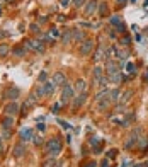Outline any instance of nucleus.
Masks as SVG:
<instances>
[{"instance_id": "1", "label": "nucleus", "mask_w": 148, "mask_h": 167, "mask_svg": "<svg viewBox=\"0 0 148 167\" xmlns=\"http://www.w3.org/2000/svg\"><path fill=\"white\" fill-rule=\"evenodd\" d=\"M61 148H63V143H61V140L56 137V138H49L46 142V145H44V152L49 153V157L51 159H54V157H58L61 152Z\"/></svg>"}, {"instance_id": "2", "label": "nucleus", "mask_w": 148, "mask_h": 167, "mask_svg": "<svg viewBox=\"0 0 148 167\" xmlns=\"http://www.w3.org/2000/svg\"><path fill=\"white\" fill-rule=\"evenodd\" d=\"M72 99H73V87L65 84V85H63V89H61V101H60L61 106H63V104H68Z\"/></svg>"}, {"instance_id": "3", "label": "nucleus", "mask_w": 148, "mask_h": 167, "mask_svg": "<svg viewBox=\"0 0 148 167\" xmlns=\"http://www.w3.org/2000/svg\"><path fill=\"white\" fill-rule=\"evenodd\" d=\"M121 63L116 62V60H106V72L107 75H112V73H119L121 72Z\"/></svg>"}, {"instance_id": "4", "label": "nucleus", "mask_w": 148, "mask_h": 167, "mask_svg": "<svg viewBox=\"0 0 148 167\" xmlns=\"http://www.w3.org/2000/svg\"><path fill=\"white\" fill-rule=\"evenodd\" d=\"M24 48L26 49H33V51H44V46L41 44L39 41H36V39H26L24 41Z\"/></svg>"}, {"instance_id": "5", "label": "nucleus", "mask_w": 148, "mask_h": 167, "mask_svg": "<svg viewBox=\"0 0 148 167\" xmlns=\"http://www.w3.org/2000/svg\"><path fill=\"white\" fill-rule=\"evenodd\" d=\"M4 113H5L7 116H14V118H15V116L19 114V104H17L15 101H10V102L4 107Z\"/></svg>"}, {"instance_id": "6", "label": "nucleus", "mask_w": 148, "mask_h": 167, "mask_svg": "<svg viewBox=\"0 0 148 167\" xmlns=\"http://www.w3.org/2000/svg\"><path fill=\"white\" fill-rule=\"evenodd\" d=\"M20 91L17 89V87H14V85H10V87H7L5 91H4V97L9 99V101H15V99L19 97Z\"/></svg>"}, {"instance_id": "7", "label": "nucleus", "mask_w": 148, "mask_h": 167, "mask_svg": "<svg viewBox=\"0 0 148 167\" xmlns=\"http://www.w3.org/2000/svg\"><path fill=\"white\" fill-rule=\"evenodd\" d=\"M94 49V41L92 39H85V41L82 43V46H80V55L82 56H87V55H90V51Z\"/></svg>"}, {"instance_id": "8", "label": "nucleus", "mask_w": 148, "mask_h": 167, "mask_svg": "<svg viewBox=\"0 0 148 167\" xmlns=\"http://www.w3.org/2000/svg\"><path fill=\"white\" fill-rule=\"evenodd\" d=\"M99 7V2L97 0H89L87 5H85V15H92Z\"/></svg>"}, {"instance_id": "9", "label": "nucleus", "mask_w": 148, "mask_h": 167, "mask_svg": "<svg viewBox=\"0 0 148 167\" xmlns=\"http://www.w3.org/2000/svg\"><path fill=\"white\" fill-rule=\"evenodd\" d=\"M33 138H34L33 130H29V128H22L20 130V140L22 142H33Z\"/></svg>"}, {"instance_id": "10", "label": "nucleus", "mask_w": 148, "mask_h": 167, "mask_svg": "<svg viewBox=\"0 0 148 167\" xmlns=\"http://www.w3.org/2000/svg\"><path fill=\"white\" fill-rule=\"evenodd\" d=\"M51 82H53L54 85H61V87H63V85L67 84V77H65V73H61V72H56L53 75V80H51Z\"/></svg>"}, {"instance_id": "11", "label": "nucleus", "mask_w": 148, "mask_h": 167, "mask_svg": "<svg viewBox=\"0 0 148 167\" xmlns=\"http://www.w3.org/2000/svg\"><path fill=\"white\" fill-rule=\"evenodd\" d=\"M24 153H26V145H24V142H20V143H17V145H14V157L20 159V157H24Z\"/></svg>"}, {"instance_id": "12", "label": "nucleus", "mask_w": 148, "mask_h": 167, "mask_svg": "<svg viewBox=\"0 0 148 167\" xmlns=\"http://www.w3.org/2000/svg\"><path fill=\"white\" fill-rule=\"evenodd\" d=\"M85 101H87V92H80L77 97H73V107H75V109H78V107H80Z\"/></svg>"}, {"instance_id": "13", "label": "nucleus", "mask_w": 148, "mask_h": 167, "mask_svg": "<svg viewBox=\"0 0 148 167\" xmlns=\"http://www.w3.org/2000/svg\"><path fill=\"white\" fill-rule=\"evenodd\" d=\"M85 41V33H82L80 29H72V41L73 43H82Z\"/></svg>"}, {"instance_id": "14", "label": "nucleus", "mask_w": 148, "mask_h": 167, "mask_svg": "<svg viewBox=\"0 0 148 167\" xmlns=\"http://www.w3.org/2000/svg\"><path fill=\"white\" fill-rule=\"evenodd\" d=\"M92 60H94V63L106 60V48H104V46H99V49H97L94 53V56H92Z\"/></svg>"}, {"instance_id": "15", "label": "nucleus", "mask_w": 148, "mask_h": 167, "mask_svg": "<svg viewBox=\"0 0 148 167\" xmlns=\"http://www.w3.org/2000/svg\"><path fill=\"white\" fill-rule=\"evenodd\" d=\"M0 125H2V128H4V130H10V128H12L14 126V116H4V118L0 119Z\"/></svg>"}, {"instance_id": "16", "label": "nucleus", "mask_w": 148, "mask_h": 167, "mask_svg": "<svg viewBox=\"0 0 148 167\" xmlns=\"http://www.w3.org/2000/svg\"><path fill=\"white\" fill-rule=\"evenodd\" d=\"M112 104V101L109 97H106V99H101V101H97V109L99 111H106V109H109V106Z\"/></svg>"}, {"instance_id": "17", "label": "nucleus", "mask_w": 148, "mask_h": 167, "mask_svg": "<svg viewBox=\"0 0 148 167\" xmlns=\"http://www.w3.org/2000/svg\"><path fill=\"white\" fill-rule=\"evenodd\" d=\"M38 101H39V97H38V96H36V92H31V94H29V97H27V101H26V106L27 107H33V106H36L38 104Z\"/></svg>"}, {"instance_id": "18", "label": "nucleus", "mask_w": 148, "mask_h": 167, "mask_svg": "<svg viewBox=\"0 0 148 167\" xmlns=\"http://www.w3.org/2000/svg\"><path fill=\"white\" fill-rule=\"evenodd\" d=\"M107 80L112 84H121L123 80H124V77H123V73L119 72V73H112V75H107Z\"/></svg>"}, {"instance_id": "19", "label": "nucleus", "mask_w": 148, "mask_h": 167, "mask_svg": "<svg viewBox=\"0 0 148 167\" xmlns=\"http://www.w3.org/2000/svg\"><path fill=\"white\" fill-rule=\"evenodd\" d=\"M116 56H118V58H119V60H121V65H124V62H126V60H128V56H129V51L128 49H124V51H123V49H118V53H116Z\"/></svg>"}, {"instance_id": "20", "label": "nucleus", "mask_w": 148, "mask_h": 167, "mask_svg": "<svg viewBox=\"0 0 148 167\" xmlns=\"http://www.w3.org/2000/svg\"><path fill=\"white\" fill-rule=\"evenodd\" d=\"M75 89L78 92H87V89H89V85H87V82L85 80H77V84H75Z\"/></svg>"}, {"instance_id": "21", "label": "nucleus", "mask_w": 148, "mask_h": 167, "mask_svg": "<svg viewBox=\"0 0 148 167\" xmlns=\"http://www.w3.org/2000/svg\"><path fill=\"white\" fill-rule=\"evenodd\" d=\"M61 43H63V44L72 43V29H67V31L61 34Z\"/></svg>"}, {"instance_id": "22", "label": "nucleus", "mask_w": 148, "mask_h": 167, "mask_svg": "<svg viewBox=\"0 0 148 167\" xmlns=\"http://www.w3.org/2000/svg\"><path fill=\"white\" fill-rule=\"evenodd\" d=\"M14 53V56H19V58H22V56H26V48L24 46H15L14 49H10Z\"/></svg>"}, {"instance_id": "23", "label": "nucleus", "mask_w": 148, "mask_h": 167, "mask_svg": "<svg viewBox=\"0 0 148 167\" xmlns=\"http://www.w3.org/2000/svg\"><path fill=\"white\" fill-rule=\"evenodd\" d=\"M131 96H133V91H124L121 96H119V102H121V104L128 102L129 99H131Z\"/></svg>"}, {"instance_id": "24", "label": "nucleus", "mask_w": 148, "mask_h": 167, "mask_svg": "<svg viewBox=\"0 0 148 167\" xmlns=\"http://www.w3.org/2000/svg\"><path fill=\"white\" fill-rule=\"evenodd\" d=\"M116 53H118V49L114 48V46H109V48H106V60H112L116 56Z\"/></svg>"}, {"instance_id": "25", "label": "nucleus", "mask_w": 148, "mask_h": 167, "mask_svg": "<svg viewBox=\"0 0 148 167\" xmlns=\"http://www.w3.org/2000/svg\"><path fill=\"white\" fill-rule=\"evenodd\" d=\"M99 15H101V17H106V15H107V4H106V2H99Z\"/></svg>"}, {"instance_id": "26", "label": "nucleus", "mask_w": 148, "mask_h": 167, "mask_svg": "<svg viewBox=\"0 0 148 167\" xmlns=\"http://www.w3.org/2000/svg\"><path fill=\"white\" fill-rule=\"evenodd\" d=\"M43 85H44V91H46V96L53 94V92H54V87H56V85H54L53 82H48V80H46L44 84H43Z\"/></svg>"}, {"instance_id": "27", "label": "nucleus", "mask_w": 148, "mask_h": 167, "mask_svg": "<svg viewBox=\"0 0 148 167\" xmlns=\"http://www.w3.org/2000/svg\"><path fill=\"white\" fill-rule=\"evenodd\" d=\"M34 92H36V96H38L39 99L46 96V91H44V85H43V84H39V85H38V87L34 89Z\"/></svg>"}, {"instance_id": "28", "label": "nucleus", "mask_w": 148, "mask_h": 167, "mask_svg": "<svg viewBox=\"0 0 148 167\" xmlns=\"http://www.w3.org/2000/svg\"><path fill=\"white\" fill-rule=\"evenodd\" d=\"M109 96H111V101H112V102H118V101H119V96H121V94H119V91H118V89H112V91H109Z\"/></svg>"}, {"instance_id": "29", "label": "nucleus", "mask_w": 148, "mask_h": 167, "mask_svg": "<svg viewBox=\"0 0 148 167\" xmlns=\"http://www.w3.org/2000/svg\"><path fill=\"white\" fill-rule=\"evenodd\" d=\"M9 53H10V48L7 46L5 43H2V44H0V58H4V56H7Z\"/></svg>"}, {"instance_id": "30", "label": "nucleus", "mask_w": 148, "mask_h": 167, "mask_svg": "<svg viewBox=\"0 0 148 167\" xmlns=\"http://www.w3.org/2000/svg\"><path fill=\"white\" fill-rule=\"evenodd\" d=\"M33 143L36 147H43V143H44V138L41 137V135H34V138H33Z\"/></svg>"}, {"instance_id": "31", "label": "nucleus", "mask_w": 148, "mask_h": 167, "mask_svg": "<svg viewBox=\"0 0 148 167\" xmlns=\"http://www.w3.org/2000/svg\"><path fill=\"white\" fill-rule=\"evenodd\" d=\"M109 97V89H104V91H101L97 96H95V101H101V99H106Z\"/></svg>"}, {"instance_id": "32", "label": "nucleus", "mask_w": 148, "mask_h": 167, "mask_svg": "<svg viewBox=\"0 0 148 167\" xmlns=\"http://www.w3.org/2000/svg\"><path fill=\"white\" fill-rule=\"evenodd\" d=\"M43 167H60V164H58L54 159H49V160H46V162L43 164Z\"/></svg>"}, {"instance_id": "33", "label": "nucleus", "mask_w": 148, "mask_h": 167, "mask_svg": "<svg viewBox=\"0 0 148 167\" xmlns=\"http://www.w3.org/2000/svg\"><path fill=\"white\" fill-rule=\"evenodd\" d=\"M109 22H111L112 26H119V24H121V19H119L118 15H112V17L109 19Z\"/></svg>"}, {"instance_id": "34", "label": "nucleus", "mask_w": 148, "mask_h": 167, "mask_svg": "<svg viewBox=\"0 0 148 167\" xmlns=\"http://www.w3.org/2000/svg\"><path fill=\"white\" fill-rule=\"evenodd\" d=\"M121 43L124 44V46H129V44H131V38H129L128 34H124V36L121 38Z\"/></svg>"}, {"instance_id": "35", "label": "nucleus", "mask_w": 148, "mask_h": 167, "mask_svg": "<svg viewBox=\"0 0 148 167\" xmlns=\"http://www.w3.org/2000/svg\"><path fill=\"white\" fill-rule=\"evenodd\" d=\"M87 4V0H73V7L75 9H80L82 5H85Z\"/></svg>"}, {"instance_id": "36", "label": "nucleus", "mask_w": 148, "mask_h": 167, "mask_svg": "<svg viewBox=\"0 0 148 167\" xmlns=\"http://www.w3.org/2000/svg\"><path fill=\"white\" fill-rule=\"evenodd\" d=\"M58 36H60V31H58V29H49V38H51V39H53V38H58Z\"/></svg>"}, {"instance_id": "37", "label": "nucleus", "mask_w": 148, "mask_h": 167, "mask_svg": "<svg viewBox=\"0 0 148 167\" xmlns=\"http://www.w3.org/2000/svg\"><path fill=\"white\" fill-rule=\"evenodd\" d=\"M89 143H90L92 147H95V145H101V140L97 138V137H92V138L89 140Z\"/></svg>"}, {"instance_id": "38", "label": "nucleus", "mask_w": 148, "mask_h": 167, "mask_svg": "<svg viewBox=\"0 0 148 167\" xmlns=\"http://www.w3.org/2000/svg\"><path fill=\"white\" fill-rule=\"evenodd\" d=\"M102 70H104V68H101V67H95V68H94V77H99V78H101V77L104 75V73H102Z\"/></svg>"}, {"instance_id": "39", "label": "nucleus", "mask_w": 148, "mask_h": 167, "mask_svg": "<svg viewBox=\"0 0 148 167\" xmlns=\"http://www.w3.org/2000/svg\"><path fill=\"white\" fill-rule=\"evenodd\" d=\"M116 155H118V150H116V148H111L107 152V159H114Z\"/></svg>"}, {"instance_id": "40", "label": "nucleus", "mask_w": 148, "mask_h": 167, "mask_svg": "<svg viewBox=\"0 0 148 167\" xmlns=\"http://www.w3.org/2000/svg\"><path fill=\"white\" fill-rule=\"evenodd\" d=\"M46 78H48V73H46V72H41V75H39L38 80H39V84H44V82H46Z\"/></svg>"}, {"instance_id": "41", "label": "nucleus", "mask_w": 148, "mask_h": 167, "mask_svg": "<svg viewBox=\"0 0 148 167\" xmlns=\"http://www.w3.org/2000/svg\"><path fill=\"white\" fill-rule=\"evenodd\" d=\"M31 31H33V33H36V34H39V33H41V29H39V26H38V24H31Z\"/></svg>"}, {"instance_id": "42", "label": "nucleus", "mask_w": 148, "mask_h": 167, "mask_svg": "<svg viewBox=\"0 0 148 167\" xmlns=\"http://www.w3.org/2000/svg\"><path fill=\"white\" fill-rule=\"evenodd\" d=\"M116 31H118V33H121V34H123V33H126V28H124V24L121 22L119 26H116Z\"/></svg>"}, {"instance_id": "43", "label": "nucleus", "mask_w": 148, "mask_h": 167, "mask_svg": "<svg viewBox=\"0 0 148 167\" xmlns=\"http://www.w3.org/2000/svg\"><path fill=\"white\" fill-rule=\"evenodd\" d=\"M101 167H111V160H109L107 157H106V159H104V160L101 162Z\"/></svg>"}, {"instance_id": "44", "label": "nucleus", "mask_w": 148, "mask_h": 167, "mask_svg": "<svg viewBox=\"0 0 148 167\" xmlns=\"http://www.w3.org/2000/svg\"><path fill=\"white\" fill-rule=\"evenodd\" d=\"M126 68H128V72H129V73H135V72H136V67H135V65H133V63H128V65H126Z\"/></svg>"}, {"instance_id": "45", "label": "nucleus", "mask_w": 148, "mask_h": 167, "mask_svg": "<svg viewBox=\"0 0 148 167\" xmlns=\"http://www.w3.org/2000/svg\"><path fill=\"white\" fill-rule=\"evenodd\" d=\"M107 82H109V80H107V77H104V75H102V77H101V84H99V85H101V87H106V85H107Z\"/></svg>"}, {"instance_id": "46", "label": "nucleus", "mask_w": 148, "mask_h": 167, "mask_svg": "<svg viewBox=\"0 0 148 167\" xmlns=\"http://www.w3.org/2000/svg\"><path fill=\"white\" fill-rule=\"evenodd\" d=\"M58 123H60V125L63 126V128H65V130H70V125H68L67 121H63V119H58Z\"/></svg>"}, {"instance_id": "47", "label": "nucleus", "mask_w": 148, "mask_h": 167, "mask_svg": "<svg viewBox=\"0 0 148 167\" xmlns=\"http://www.w3.org/2000/svg\"><path fill=\"white\" fill-rule=\"evenodd\" d=\"M128 4V0H118V9H121V7H124Z\"/></svg>"}, {"instance_id": "48", "label": "nucleus", "mask_w": 148, "mask_h": 167, "mask_svg": "<svg viewBox=\"0 0 148 167\" xmlns=\"http://www.w3.org/2000/svg\"><path fill=\"white\" fill-rule=\"evenodd\" d=\"M83 167H97V162H94V160H89Z\"/></svg>"}, {"instance_id": "49", "label": "nucleus", "mask_w": 148, "mask_h": 167, "mask_svg": "<svg viewBox=\"0 0 148 167\" xmlns=\"http://www.w3.org/2000/svg\"><path fill=\"white\" fill-rule=\"evenodd\" d=\"M60 106H61V102H56V104H54L53 107H51V111H53V113H58V109H60Z\"/></svg>"}, {"instance_id": "50", "label": "nucleus", "mask_w": 148, "mask_h": 167, "mask_svg": "<svg viewBox=\"0 0 148 167\" xmlns=\"http://www.w3.org/2000/svg\"><path fill=\"white\" fill-rule=\"evenodd\" d=\"M7 36H9V33H5L4 29H0V39H2V38H7Z\"/></svg>"}, {"instance_id": "51", "label": "nucleus", "mask_w": 148, "mask_h": 167, "mask_svg": "<svg viewBox=\"0 0 148 167\" xmlns=\"http://www.w3.org/2000/svg\"><path fill=\"white\" fill-rule=\"evenodd\" d=\"M4 138H10V130H4Z\"/></svg>"}, {"instance_id": "52", "label": "nucleus", "mask_w": 148, "mask_h": 167, "mask_svg": "<svg viewBox=\"0 0 148 167\" xmlns=\"http://www.w3.org/2000/svg\"><path fill=\"white\" fill-rule=\"evenodd\" d=\"M70 2H72V0H60V4L63 5V7H67V5L70 4Z\"/></svg>"}, {"instance_id": "53", "label": "nucleus", "mask_w": 148, "mask_h": 167, "mask_svg": "<svg viewBox=\"0 0 148 167\" xmlns=\"http://www.w3.org/2000/svg\"><path fill=\"white\" fill-rule=\"evenodd\" d=\"M38 130H39V131H44V130H46V126L43 125V123H39V125H38Z\"/></svg>"}, {"instance_id": "54", "label": "nucleus", "mask_w": 148, "mask_h": 167, "mask_svg": "<svg viewBox=\"0 0 148 167\" xmlns=\"http://www.w3.org/2000/svg\"><path fill=\"white\" fill-rule=\"evenodd\" d=\"M39 22H43V24H44V22H48V17H46V15H44V17H39Z\"/></svg>"}, {"instance_id": "55", "label": "nucleus", "mask_w": 148, "mask_h": 167, "mask_svg": "<svg viewBox=\"0 0 148 167\" xmlns=\"http://www.w3.org/2000/svg\"><path fill=\"white\" fill-rule=\"evenodd\" d=\"M145 10H148V0L145 2Z\"/></svg>"}, {"instance_id": "56", "label": "nucleus", "mask_w": 148, "mask_h": 167, "mask_svg": "<svg viewBox=\"0 0 148 167\" xmlns=\"http://www.w3.org/2000/svg\"><path fill=\"white\" fill-rule=\"evenodd\" d=\"M145 77H147V80H148V70H147V73H145Z\"/></svg>"}, {"instance_id": "57", "label": "nucleus", "mask_w": 148, "mask_h": 167, "mask_svg": "<svg viewBox=\"0 0 148 167\" xmlns=\"http://www.w3.org/2000/svg\"><path fill=\"white\" fill-rule=\"evenodd\" d=\"M0 148H2V137H0Z\"/></svg>"}, {"instance_id": "58", "label": "nucleus", "mask_w": 148, "mask_h": 167, "mask_svg": "<svg viewBox=\"0 0 148 167\" xmlns=\"http://www.w3.org/2000/svg\"><path fill=\"white\" fill-rule=\"evenodd\" d=\"M4 2H5V0H0V5H2V4H4Z\"/></svg>"}, {"instance_id": "59", "label": "nucleus", "mask_w": 148, "mask_h": 167, "mask_svg": "<svg viewBox=\"0 0 148 167\" xmlns=\"http://www.w3.org/2000/svg\"><path fill=\"white\" fill-rule=\"evenodd\" d=\"M0 15H2V5H0Z\"/></svg>"}, {"instance_id": "60", "label": "nucleus", "mask_w": 148, "mask_h": 167, "mask_svg": "<svg viewBox=\"0 0 148 167\" xmlns=\"http://www.w3.org/2000/svg\"><path fill=\"white\" fill-rule=\"evenodd\" d=\"M0 155H2V148H0Z\"/></svg>"}, {"instance_id": "61", "label": "nucleus", "mask_w": 148, "mask_h": 167, "mask_svg": "<svg viewBox=\"0 0 148 167\" xmlns=\"http://www.w3.org/2000/svg\"><path fill=\"white\" fill-rule=\"evenodd\" d=\"M135 167H141V166H135Z\"/></svg>"}, {"instance_id": "62", "label": "nucleus", "mask_w": 148, "mask_h": 167, "mask_svg": "<svg viewBox=\"0 0 148 167\" xmlns=\"http://www.w3.org/2000/svg\"><path fill=\"white\" fill-rule=\"evenodd\" d=\"M131 2H136V0H131Z\"/></svg>"}]
</instances>
